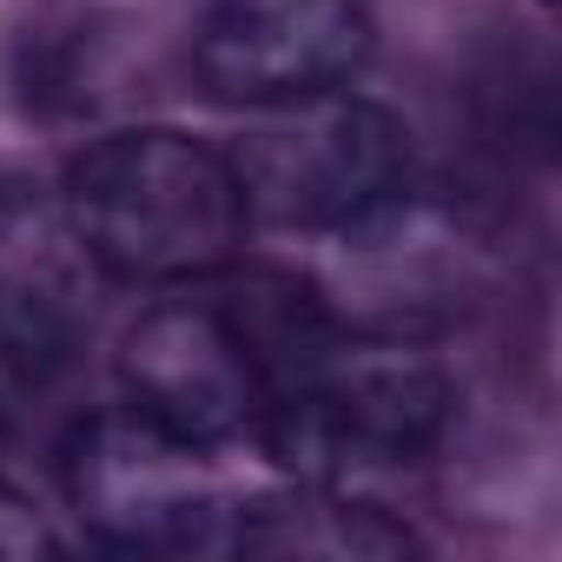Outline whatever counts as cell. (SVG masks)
<instances>
[{
    "mask_svg": "<svg viewBox=\"0 0 562 562\" xmlns=\"http://www.w3.org/2000/svg\"><path fill=\"white\" fill-rule=\"evenodd\" d=\"M331 338L338 325L305 278L232 258L186 285H159L120 345V391L133 411L218 450L258 430L278 384Z\"/></svg>",
    "mask_w": 562,
    "mask_h": 562,
    "instance_id": "1",
    "label": "cell"
},
{
    "mask_svg": "<svg viewBox=\"0 0 562 562\" xmlns=\"http://www.w3.org/2000/svg\"><path fill=\"white\" fill-rule=\"evenodd\" d=\"M60 199L100 271L126 278V285L205 278L238 258L251 225L232 159L172 126H133L93 139L67 166Z\"/></svg>",
    "mask_w": 562,
    "mask_h": 562,
    "instance_id": "2",
    "label": "cell"
},
{
    "mask_svg": "<svg viewBox=\"0 0 562 562\" xmlns=\"http://www.w3.org/2000/svg\"><path fill=\"white\" fill-rule=\"evenodd\" d=\"M450 424V378L404 345L331 338L305 371L278 384L258 417V443L278 470L318 490H351L364 476L417 463Z\"/></svg>",
    "mask_w": 562,
    "mask_h": 562,
    "instance_id": "3",
    "label": "cell"
},
{
    "mask_svg": "<svg viewBox=\"0 0 562 562\" xmlns=\"http://www.w3.org/2000/svg\"><path fill=\"white\" fill-rule=\"evenodd\" d=\"M60 483L80 529L126 555H212L232 549L245 516V496L212 463V443L166 430L126 397L74 424Z\"/></svg>",
    "mask_w": 562,
    "mask_h": 562,
    "instance_id": "4",
    "label": "cell"
},
{
    "mask_svg": "<svg viewBox=\"0 0 562 562\" xmlns=\"http://www.w3.org/2000/svg\"><path fill=\"white\" fill-rule=\"evenodd\" d=\"M225 159L245 212L285 232H358L411 186V133L345 87L258 106Z\"/></svg>",
    "mask_w": 562,
    "mask_h": 562,
    "instance_id": "5",
    "label": "cell"
},
{
    "mask_svg": "<svg viewBox=\"0 0 562 562\" xmlns=\"http://www.w3.org/2000/svg\"><path fill=\"white\" fill-rule=\"evenodd\" d=\"M106 271L60 192L0 179V378L54 384L100 325Z\"/></svg>",
    "mask_w": 562,
    "mask_h": 562,
    "instance_id": "6",
    "label": "cell"
},
{
    "mask_svg": "<svg viewBox=\"0 0 562 562\" xmlns=\"http://www.w3.org/2000/svg\"><path fill=\"white\" fill-rule=\"evenodd\" d=\"M371 14L358 0H212L192 27V74L218 106H285L358 80Z\"/></svg>",
    "mask_w": 562,
    "mask_h": 562,
    "instance_id": "7",
    "label": "cell"
},
{
    "mask_svg": "<svg viewBox=\"0 0 562 562\" xmlns=\"http://www.w3.org/2000/svg\"><path fill=\"white\" fill-rule=\"evenodd\" d=\"M232 549H245V555H331V562H358V555H404V549H417V536L404 522H391L378 503L351 496V490L299 483V496L245 503Z\"/></svg>",
    "mask_w": 562,
    "mask_h": 562,
    "instance_id": "8",
    "label": "cell"
},
{
    "mask_svg": "<svg viewBox=\"0 0 562 562\" xmlns=\"http://www.w3.org/2000/svg\"><path fill=\"white\" fill-rule=\"evenodd\" d=\"M54 529L34 503H21L14 490H0V562H21V555H54Z\"/></svg>",
    "mask_w": 562,
    "mask_h": 562,
    "instance_id": "9",
    "label": "cell"
},
{
    "mask_svg": "<svg viewBox=\"0 0 562 562\" xmlns=\"http://www.w3.org/2000/svg\"><path fill=\"white\" fill-rule=\"evenodd\" d=\"M0 443H8V424H0Z\"/></svg>",
    "mask_w": 562,
    "mask_h": 562,
    "instance_id": "10",
    "label": "cell"
}]
</instances>
